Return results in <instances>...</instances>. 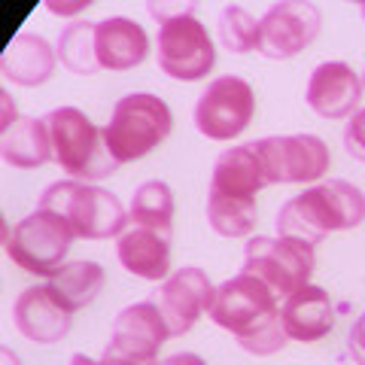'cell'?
I'll use <instances>...</instances> for the list:
<instances>
[{
	"label": "cell",
	"instance_id": "14",
	"mask_svg": "<svg viewBox=\"0 0 365 365\" xmlns=\"http://www.w3.org/2000/svg\"><path fill=\"white\" fill-rule=\"evenodd\" d=\"M307 107L329 122L350 119L362 98V76L344 61H326L307 79Z\"/></svg>",
	"mask_w": 365,
	"mask_h": 365
},
{
	"label": "cell",
	"instance_id": "29",
	"mask_svg": "<svg viewBox=\"0 0 365 365\" xmlns=\"http://www.w3.org/2000/svg\"><path fill=\"white\" fill-rule=\"evenodd\" d=\"M347 344H350L353 359H356L359 365H365V311L356 317V323H353V329H350V338H347Z\"/></svg>",
	"mask_w": 365,
	"mask_h": 365
},
{
	"label": "cell",
	"instance_id": "13",
	"mask_svg": "<svg viewBox=\"0 0 365 365\" xmlns=\"http://www.w3.org/2000/svg\"><path fill=\"white\" fill-rule=\"evenodd\" d=\"M170 338L168 323L158 314L155 302L131 304L116 317L107 350L116 356H128L137 362H155L158 347Z\"/></svg>",
	"mask_w": 365,
	"mask_h": 365
},
{
	"label": "cell",
	"instance_id": "33",
	"mask_svg": "<svg viewBox=\"0 0 365 365\" xmlns=\"http://www.w3.org/2000/svg\"><path fill=\"white\" fill-rule=\"evenodd\" d=\"M71 365H101V362H95V359H88L86 353H76V356L71 359Z\"/></svg>",
	"mask_w": 365,
	"mask_h": 365
},
{
	"label": "cell",
	"instance_id": "18",
	"mask_svg": "<svg viewBox=\"0 0 365 365\" xmlns=\"http://www.w3.org/2000/svg\"><path fill=\"white\" fill-rule=\"evenodd\" d=\"M95 43H98L101 71H131V67L143 64L146 55H150L146 31L134 19H125V16L98 21Z\"/></svg>",
	"mask_w": 365,
	"mask_h": 365
},
{
	"label": "cell",
	"instance_id": "16",
	"mask_svg": "<svg viewBox=\"0 0 365 365\" xmlns=\"http://www.w3.org/2000/svg\"><path fill=\"white\" fill-rule=\"evenodd\" d=\"M283 317V329L292 341H302V344H314V341L326 338L335 326V304L329 299V292L323 287H307L295 289L280 307Z\"/></svg>",
	"mask_w": 365,
	"mask_h": 365
},
{
	"label": "cell",
	"instance_id": "35",
	"mask_svg": "<svg viewBox=\"0 0 365 365\" xmlns=\"http://www.w3.org/2000/svg\"><path fill=\"white\" fill-rule=\"evenodd\" d=\"M362 88H365V71H362Z\"/></svg>",
	"mask_w": 365,
	"mask_h": 365
},
{
	"label": "cell",
	"instance_id": "4",
	"mask_svg": "<svg viewBox=\"0 0 365 365\" xmlns=\"http://www.w3.org/2000/svg\"><path fill=\"white\" fill-rule=\"evenodd\" d=\"M52 137V158L79 182H98L119 170V162L110 155L104 131L83 110L61 107L46 116Z\"/></svg>",
	"mask_w": 365,
	"mask_h": 365
},
{
	"label": "cell",
	"instance_id": "30",
	"mask_svg": "<svg viewBox=\"0 0 365 365\" xmlns=\"http://www.w3.org/2000/svg\"><path fill=\"white\" fill-rule=\"evenodd\" d=\"M88 6H91V0H76V4H58V0H49V9L55 16H76Z\"/></svg>",
	"mask_w": 365,
	"mask_h": 365
},
{
	"label": "cell",
	"instance_id": "8",
	"mask_svg": "<svg viewBox=\"0 0 365 365\" xmlns=\"http://www.w3.org/2000/svg\"><path fill=\"white\" fill-rule=\"evenodd\" d=\"M216 64V49L207 28L195 16L168 19L158 25V67L170 79L195 83Z\"/></svg>",
	"mask_w": 365,
	"mask_h": 365
},
{
	"label": "cell",
	"instance_id": "12",
	"mask_svg": "<svg viewBox=\"0 0 365 365\" xmlns=\"http://www.w3.org/2000/svg\"><path fill=\"white\" fill-rule=\"evenodd\" d=\"M213 295L216 287L201 268H180L158 287L153 302L168 323L170 338H180L198 323L201 314H210Z\"/></svg>",
	"mask_w": 365,
	"mask_h": 365
},
{
	"label": "cell",
	"instance_id": "23",
	"mask_svg": "<svg viewBox=\"0 0 365 365\" xmlns=\"http://www.w3.org/2000/svg\"><path fill=\"white\" fill-rule=\"evenodd\" d=\"M128 220L137 228H150L165 237H174V192L162 180H146L143 186H137Z\"/></svg>",
	"mask_w": 365,
	"mask_h": 365
},
{
	"label": "cell",
	"instance_id": "17",
	"mask_svg": "<svg viewBox=\"0 0 365 365\" xmlns=\"http://www.w3.org/2000/svg\"><path fill=\"white\" fill-rule=\"evenodd\" d=\"M262 186H268L265 170L253 150V143L247 146H232L225 150L213 165L210 174V195L235 198V201H256Z\"/></svg>",
	"mask_w": 365,
	"mask_h": 365
},
{
	"label": "cell",
	"instance_id": "20",
	"mask_svg": "<svg viewBox=\"0 0 365 365\" xmlns=\"http://www.w3.org/2000/svg\"><path fill=\"white\" fill-rule=\"evenodd\" d=\"M58 52L37 34H19L0 58V71L19 86H40L55 73Z\"/></svg>",
	"mask_w": 365,
	"mask_h": 365
},
{
	"label": "cell",
	"instance_id": "31",
	"mask_svg": "<svg viewBox=\"0 0 365 365\" xmlns=\"http://www.w3.org/2000/svg\"><path fill=\"white\" fill-rule=\"evenodd\" d=\"M158 365H207L201 356H195V353H174V356H168L162 359Z\"/></svg>",
	"mask_w": 365,
	"mask_h": 365
},
{
	"label": "cell",
	"instance_id": "19",
	"mask_svg": "<svg viewBox=\"0 0 365 365\" xmlns=\"http://www.w3.org/2000/svg\"><path fill=\"white\" fill-rule=\"evenodd\" d=\"M116 256L122 268L143 280H168L170 274V237L150 232V228H131L116 244Z\"/></svg>",
	"mask_w": 365,
	"mask_h": 365
},
{
	"label": "cell",
	"instance_id": "32",
	"mask_svg": "<svg viewBox=\"0 0 365 365\" xmlns=\"http://www.w3.org/2000/svg\"><path fill=\"white\" fill-rule=\"evenodd\" d=\"M101 365H155V362H137V359H128V356H116V353L104 350V356H101Z\"/></svg>",
	"mask_w": 365,
	"mask_h": 365
},
{
	"label": "cell",
	"instance_id": "22",
	"mask_svg": "<svg viewBox=\"0 0 365 365\" xmlns=\"http://www.w3.org/2000/svg\"><path fill=\"white\" fill-rule=\"evenodd\" d=\"M0 153L6 165L21 170L46 165L52 158V137L46 119H19L16 125H9L0 140Z\"/></svg>",
	"mask_w": 365,
	"mask_h": 365
},
{
	"label": "cell",
	"instance_id": "11",
	"mask_svg": "<svg viewBox=\"0 0 365 365\" xmlns=\"http://www.w3.org/2000/svg\"><path fill=\"white\" fill-rule=\"evenodd\" d=\"M323 25V16L307 0H283L274 4L265 16L259 19V49L271 61L295 58L302 49H307Z\"/></svg>",
	"mask_w": 365,
	"mask_h": 365
},
{
	"label": "cell",
	"instance_id": "7",
	"mask_svg": "<svg viewBox=\"0 0 365 365\" xmlns=\"http://www.w3.org/2000/svg\"><path fill=\"white\" fill-rule=\"evenodd\" d=\"M314 268V247L292 237H250L244 253V271L256 274L277 299H289L295 289L307 287Z\"/></svg>",
	"mask_w": 365,
	"mask_h": 365
},
{
	"label": "cell",
	"instance_id": "6",
	"mask_svg": "<svg viewBox=\"0 0 365 365\" xmlns=\"http://www.w3.org/2000/svg\"><path fill=\"white\" fill-rule=\"evenodd\" d=\"M73 237V228L58 213L37 207L31 216L13 225V232L6 237V253L21 271L52 277L61 268L64 256L71 253Z\"/></svg>",
	"mask_w": 365,
	"mask_h": 365
},
{
	"label": "cell",
	"instance_id": "15",
	"mask_svg": "<svg viewBox=\"0 0 365 365\" xmlns=\"http://www.w3.org/2000/svg\"><path fill=\"white\" fill-rule=\"evenodd\" d=\"M13 319L16 329L28 341L37 344H55L71 332V311H64L49 295L46 287H28L13 304Z\"/></svg>",
	"mask_w": 365,
	"mask_h": 365
},
{
	"label": "cell",
	"instance_id": "1",
	"mask_svg": "<svg viewBox=\"0 0 365 365\" xmlns=\"http://www.w3.org/2000/svg\"><path fill=\"white\" fill-rule=\"evenodd\" d=\"M210 319L216 326L228 329L237 338V344L256 356H271V353L287 347L289 341L287 329H283L277 295L256 274L247 271L216 287Z\"/></svg>",
	"mask_w": 365,
	"mask_h": 365
},
{
	"label": "cell",
	"instance_id": "26",
	"mask_svg": "<svg viewBox=\"0 0 365 365\" xmlns=\"http://www.w3.org/2000/svg\"><path fill=\"white\" fill-rule=\"evenodd\" d=\"M220 40L228 52H253L259 49V21L244 6H225L220 16Z\"/></svg>",
	"mask_w": 365,
	"mask_h": 365
},
{
	"label": "cell",
	"instance_id": "3",
	"mask_svg": "<svg viewBox=\"0 0 365 365\" xmlns=\"http://www.w3.org/2000/svg\"><path fill=\"white\" fill-rule=\"evenodd\" d=\"M40 210H52L73 228L76 237L86 241H107V237H122L128 225L122 201L110 195L107 189L91 186L79 180L52 182L40 195Z\"/></svg>",
	"mask_w": 365,
	"mask_h": 365
},
{
	"label": "cell",
	"instance_id": "28",
	"mask_svg": "<svg viewBox=\"0 0 365 365\" xmlns=\"http://www.w3.org/2000/svg\"><path fill=\"white\" fill-rule=\"evenodd\" d=\"M150 9V16H155L158 19V25L162 21H168V19H180V16H195V4H150L146 6Z\"/></svg>",
	"mask_w": 365,
	"mask_h": 365
},
{
	"label": "cell",
	"instance_id": "21",
	"mask_svg": "<svg viewBox=\"0 0 365 365\" xmlns=\"http://www.w3.org/2000/svg\"><path fill=\"white\" fill-rule=\"evenodd\" d=\"M104 280H107V274L98 262L79 259V262H67V265L55 271L49 283H46V289H49V295L64 311L73 314L98 299V292L104 289Z\"/></svg>",
	"mask_w": 365,
	"mask_h": 365
},
{
	"label": "cell",
	"instance_id": "10",
	"mask_svg": "<svg viewBox=\"0 0 365 365\" xmlns=\"http://www.w3.org/2000/svg\"><path fill=\"white\" fill-rule=\"evenodd\" d=\"M268 182H314L329 170V146L314 134L262 137L253 143Z\"/></svg>",
	"mask_w": 365,
	"mask_h": 365
},
{
	"label": "cell",
	"instance_id": "5",
	"mask_svg": "<svg viewBox=\"0 0 365 365\" xmlns=\"http://www.w3.org/2000/svg\"><path fill=\"white\" fill-rule=\"evenodd\" d=\"M170 128H174V113L165 101L150 95V91H137L113 107L104 140L110 155L125 165L150 155L158 143H165Z\"/></svg>",
	"mask_w": 365,
	"mask_h": 365
},
{
	"label": "cell",
	"instance_id": "9",
	"mask_svg": "<svg viewBox=\"0 0 365 365\" xmlns=\"http://www.w3.org/2000/svg\"><path fill=\"white\" fill-rule=\"evenodd\" d=\"M256 113L253 86L241 76H220L195 104V128L210 140H235Z\"/></svg>",
	"mask_w": 365,
	"mask_h": 365
},
{
	"label": "cell",
	"instance_id": "25",
	"mask_svg": "<svg viewBox=\"0 0 365 365\" xmlns=\"http://www.w3.org/2000/svg\"><path fill=\"white\" fill-rule=\"evenodd\" d=\"M210 228L222 237H247L256 228V201H235L222 195H207Z\"/></svg>",
	"mask_w": 365,
	"mask_h": 365
},
{
	"label": "cell",
	"instance_id": "24",
	"mask_svg": "<svg viewBox=\"0 0 365 365\" xmlns=\"http://www.w3.org/2000/svg\"><path fill=\"white\" fill-rule=\"evenodd\" d=\"M95 31H98V21H73V25H67L61 31L58 61L64 71H71L76 76H91L101 71Z\"/></svg>",
	"mask_w": 365,
	"mask_h": 365
},
{
	"label": "cell",
	"instance_id": "2",
	"mask_svg": "<svg viewBox=\"0 0 365 365\" xmlns=\"http://www.w3.org/2000/svg\"><path fill=\"white\" fill-rule=\"evenodd\" d=\"M365 220V195L347 180H329L289 198L277 213V235L317 247L329 232L356 228Z\"/></svg>",
	"mask_w": 365,
	"mask_h": 365
},
{
	"label": "cell",
	"instance_id": "34",
	"mask_svg": "<svg viewBox=\"0 0 365 365\" xmlns=\"http://www.w3.org/2000/svg\"><path fill=\"white\" fill-rule=\"evenodd\" d=\"M359 13H362V19H365V4H362V6H359Z\"/></svg>",
	"mask_w": 365,
	"mask_h": 365
},
{
	"label": "cell",
	"instance_id": "27",
	"mask_svg": "<svg viewBox=\"0 0 365 365\" xmlns=\"http://www.w3.org/2000/svg\"><path fill=\"white\" fill-rule=\"evenodd\" d=\"M344 146L353 158L365 162V110L353 113L350 122H347V131H344Z\"/></svg>",
	"mask_w": 365,
	"mask_h": 365
}]
</instances>
